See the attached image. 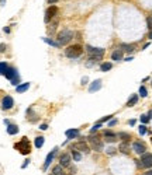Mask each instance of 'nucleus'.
<instances>
[{"label":"nucleus","mask_w":152,"mask_h":175,"mask_svg":"<svg viewBox=\"0 0 152 175\" xmlns=\"http://www.w3.org/2000/svg\"><path fill=\"white\" fill-rule=\"evenodd\" d=\"M56 1H58V0H48V3H50L51 6H52V4H55Z\"/></svg>","instance_id":"45"},{"label":"nucleus","mask_w":152,"mask_h":175,"mask_svg":"<svg viewBox=\"0 0 152 175\" xmlns=\"http://www.w3.org/2000/svg\"><path fill=\"white\" fill-rule=\"evenodd\" d=\"M42 41H44V42H47L48 45H52V46H55V48H59V46H61V45H59L58 42H55V41H52L51 38H42Z\"/></svg>","instance_id":"28"},{"label":"nucleus","mask_w":152,"mask_h":175,"mask_svg":"<svg viewBox=\"0 0 152 175\" xmlns=\"http://www.w3.org/2000/svg\"><path fill=\"white\" fill-rule=\"evenodd\" d=\"M4 3H6V0H0V6H4Z\"/></svg>","instance_id":"49"},{"label":"nucleus","mask_w":152,"mask_h":175,"mask_svg":"<svg viewBox=\"0 0 152 175\" xmlns=\"http://www.w3.org/2000/svg\"><path fill=\"white\" fill-rule=\"evenodd\" d=\"M68 168H69V172H68V175H73V174H76V172H78V168H76L75 165H69Z\"/></svg>","instance_id":"33"},{"label":"nucleus","mask_w":152,"mask_h":175,"mask_svg":"<svg viewBox=\"0 0 152 175\" xmlns=\"http://www.w3.org/2000/svg\"><path fill=\"white\" fill-rule=\"evenodd\" d=\"M65 136H66L68 140L76 139L79 136V129H68V130H65Z\"/></svg>","instance_id":"15"},{"label":"nucleus","mask_w":152,"mask_h":175,"mask_svg":"<svg viewBox=\"0 0 152 175\" xmlns=\"http://www.w3.org/2000/svg\"><path fill=\"white\" fill-rule=\"evenodd\" d=\"M70 156H72V160H75V161H80V160H82L80 151H78V150H75V148L70 150Z\"/></svg>","instance_id":"22"},{"label":"nucleus","mask_w":152,"mask_h":175,"mask_svg":"<svg viewBox=\"0 0 152 175\" xmlns=\"http://www.w3.org/2000/svg\"><path fill=\"white\" fill-rule=\"evenodd\" d=\"M44 142H45V139H44L42 136H38V137H35V140H34V146H35L37 148H41V147L44 146Z\"/></svg>","instance_id":"23"},{"label":"nucleus","mask_w":152,"mask_h":175,"mask_svg":"<svg viewBox=\"0 0 152 175\" xmlns=\"http://www.w3.org/2000/svg\"><path fill=\"white\" fill-rule=\"evenodd\" d=\"M118 150H120V153H123V154H130V150H131L130 143H121L120 147H118Z\"/></svg>","instance_id":"20"},{"label":"nucleus","mask_w":152,"mask_h":175,"mask_svg":"<svg viewBox=\"0 0 152 175\" xmlns=\"http://www.w3.org/2000/svg\"><path fill=\"white\" fill-rule=\"evenodd\" d=\"M118 137L121 139L123 143H130V140H131V136H130L128 133H124V132H121V133L118 135Z\"/></svg>","instance_id":"24"},{"label":"nucleus","mask_w":152,"mask_h":175,"mask_svg":"<svg viewBox=\"0 0 152 175\" xmlns=\"http://www.w3.org/2000/svg\"><path fill=\"white\" fill-rule=\"evenodd\" d=\"M104 140L107 143H114V142H117V135L111 130H106L104 132Z\"/></svg>","instance_id":"14"},{"label":"nucleus","mask_w":152,"mask_h":175,"mask_svg":"<svg viewBox=\"0 0 152 175\" xmlns=\"http://www.w3.org/2000/svg\"><path fill=\"white\" fill-rule=\"evenodd\" d=\"M6 49H7V45H6V44H0V52H1V53H3Z\"/></svg>","instance_id":"39"},{"label":"nucleus","mask_w":152,"mask_h":175,"mask_svg":"<svg viewBox=\"0 0 152 175\" xmlns=\"http://www.w3.org/2000/svg\"><path fill=\"white\" fill-rule=\"evenodd\" d=\"M56 151H58V147L52 148L50 153H48L47 158H45V161H44V165H42V171H47V170L50 168V165L52 164V161H54V158H55V154H56Z\"/></svg>","instance_id":"6"},{"label":"nucleus","mask_w":152,"mask_h":175,"mask_svg":"<svg viewBox=\"0 0 152 175\" xmlns=\"http://www.w3.org/2000/svg\"><path fill=\"white\" fill-rule=\"evenodd\" d=\"M142 175H152V170H148L145 174H142Z\"/></svg>","instance_id":"47"},{"label":"nucleus","mask_w":152,"mask_h":175,"mask_svg":"<svg viewBox=\"0 0 152 175\" xmlns=\"http://www.w3.org/2000/svg\"><path fill=\"white\" fill-rule=\"evenodd\" d=\"M56 13H58V7L55 6V4H52L51 7H48V10L45 11V17H44V21L48 24L51 23V20L54 18V17L56 16Z\"/></svg>","instance_id":"7"},{"label":"nucleus","mask_w":152,"mask_h":175,"mask_svg":"<svg viewBox=\"0 0 152 175\" xmlns=\"http://www.w3.org/2000/svg\"><path fill=\"white\" fill-rule=\"evenodd\" d=\"M86 83H87V77H83L82 79V84H86Z\"/></svg>","instance_id":"48"},{"label":"nucleus","mask_w":152,"mask_h":175,"mask_svg":"<svg viewBox=\"0 0 152 175\" xmlns=\"http://www.w3.org/2000/svg\"><path fill=\"white\" fill-rule=\"evenodd\" d=\"M147 25H148V30L152 31V16L147 17Z\"/></svg>","instance_id":"34"},{"label":"nucleus","mask_w":152,"mask_h":175,"mask_svg":"<svg viewBox=\"0 0 152 175\" xmlns=\"http://www.w3.org/2000/svg\"><path fill=\"white\" fill-rule=\"evenodd\" d=\"M101 88V80H94L90 86H89V93H96Z\"/></svg>","instance_id":"16"},{"label":"nucleus","mask_w":152,"mask_h":175,"mask_svg":"<svg viewBox=\"0 0 152 175\" xmlns=\"http://www.w3.org/2000/svg\"><path fill=\"white\" fill-rule=\"evenodd\" d=\"M51 175H52V174H51Z\"/></svg>","instance_id":"52"},{"label":"nucleus","mask_w":152,"mask_h":175,"mask_svg":"<svg viewBox=\"0 0 152 175\" xmlns=\"http://www.w3.org/2000/svg\"><path fill=\"white\" fill-rule=\"evenodd\" d=\"M101 125H103V123H100V122H97V123H96L94 126H93V127H92V129H90V135H94V133H96V132H97V130H99V129H100V127H101Z\"/></svg>","instance_id":"29"},{"label":"nucleus","mask_w":152,"mask_h":175,"mask_svg":"<svg viewBox=\"0 0 152 175\" xmlns=\"http://www.w3.org/2000/svg\"><path fill=\"white\" fill-rule=\"evenodd\" d=\"M133 150H134L137 154H144V153H147V146L144 144V142H141V140H137L133 143Z\"/></svg>","instance_id":"10"},{"label":"nucleus","mask_w":152,"mask_h":175,"mask_svg":"<svg viewBox=\"0 0 152 175\" xmlns=\"http://www.w3.org/2000/svg\"><path fill=\"white\" fill-rule=\"evenodd\" d=\"M14 148L18 150L21 154H24V156H27V154H30L31 153V150H30V142H28V139L24 136L23 139H21V142L20 143H16L14 144Z\"/></svg>","instance_id":"3"},{"label":"nucleus","mask_w":152,"mask_h":175,"mask_svg":"<svg viewBox=\"0 0 152 175\" xmlns=\"http://www.w3.org/2000/svg\"><path fill=\"white\" fill-rule=\"evenodd\" d=\"M72 38H73V32L70 31V30H62V31L58 34V44L62 46V45H66L69 44L70 41H72Z\"/></svg>","instance_id":"2"},{"label":"nucleus","mask_w":152,"mask_h":175,"mask_svg":"<svg viewBox=\"0 0 152 175\" xmlns=\"http://www.w3.org/2000/svg\"><path fill=\"white\" fill-rule=\"evenodd\" d=\"M3 31L6 32V34H10V27H4V28H3Z\"/></svg>","instance_id":"43"},{"label":"nucleus","mask_w":152,"mask_h":175,"mask_svg":"<svg viewBox=\"0 0 152 175\" xmlns=\"http://www.w3.org/2000/svg\"><path fill=\"white\" fill-rule=\"evenodd\" d=\"M138 130H139V135H145L148 129H147V126H145V125H141V126H139V129H138Z\"/></svg>","instance_id":"35"},{"label":"nucleus","mask_w":152,"mask_h":175,"mask_svg":"<svg viewBox=\"0 0 152 175\" xmlns=\"http://www.w3.org/2000/svg\"><path fill=\"white\" fill-rule=\"evenodd\" d=\"M30 86H31L30 83H21V84H18L16 87V91L17 93H25L30 88Z\"/></svg>","instance_id":"19"},{"label":"nucleus","mask_w":152,"mask_h":175,"mask_svg":"<svg viewBox=\"0 0 152 175\" xmlns=\"http://www.w3.org/2000/svg\"><path fill=\"white\" fill-rule=\"evenodd\" d=\"M86 52H87L89 56H103L104 55V49L103 48H94L92 45L86 46Z\"/></svg>","instance_id":"8"},{"label":"nucleus","mask_w":152,"mask_h":175,"mask_svg":"<svg viewBox=\"0 0 152 175\" xmlns=\"http://www.w3.org/2000/svg\"><path fill=\"white\" fill-rule=\"evenodd\" d=\"M82 53H83V48L79 44L70 45V46H68L65 49V55H66L68 58H70V59H76V58L82 56Z\"/></svg>","instance_id":"1"},{"label":"nucleus","mask_w":152,"mask_h":175,"mask_svg":"<svg viewBox=\"0 0 152 175\" xmlns=\"http://www.w3.org/2000/svg\"><path fill=\"white\" fill-rule=\"evenodd\" d=\"M87 142H90L92 144V148L94 150V151H101L103 150V142L100 140V136L99 135H90L89 137H87Z\"/></svg>","instance_id":"4"},{"label":"nucleus","mask_w":152,"mask_h":175,"mask_svg":"<svg viewBox=\"0 0 152 175\" xmlns=\"http://www.w3.org/2000/svg\"><path fill=\"white\" fill-rule=\"evenodd\" d=\"M13 107H14V99L10 95L3 97V99H1V108H3L4 111H7V109H11Z\"/></svg>","instance_id":"9"},{"label":"nucleus","mask_w":152,"mask_h":175,"mask_svg":"<svg viewBox=\"0 0 152 175\" xmlns=\"http://www.w3.org/2000/svg\"><path fill=\"white\" fill-rule=\"evenodd\" d=\"M128 123H130V125H131V126H134V125H135V119H131V121H130V122H128Z\"/></svg>","instance_id":"46"},{"label":"nucleus","mask_w":152,"mask_h":175,"mask_svg":"<svg viewBox=\"0 0 152 175\" xmlns=\"http://www.w3.org/2000/svg\"><path fill=\"white\" fill-rule=\"evenodd\" d=\"M141 164H142V168H147V170H152V154L151 153H144L141 156Z\"/></svg>","instance_id":"5"},{"label":"nucleus","mask_w":152,"mask_h":175,"mask_svg":"<svg viewBox=\"0 0 152 175\" xmlns=\"http://www.w3.org/2000/svg\"><path fill=\"white\" fill-rule=\"evenodd\" d=\"M141 122L145 125V123H148L149 122V119H148V116L147 115H141Z\"/></svg>","instance_id":"36"},{"label":"nucleus","mask_w":152,"mask_h":175,"mask_svg":"<svg viewBox=\"0 0 152 175\" xmlns=\"http://www.w3.org/2000/svg\"><path fill=\"white\" fill-rule=\"evenodd\" d=\"M70 162H72V156H70V153H64V154H61V157H59V165H61V167L68 168V167L70 165Z\"/></svg>","instance_id":"11"},{"label":"nucleus","mask_w":152,"mask_h":175,"mask_svg":"<svg viewBox=\"0 0 152 175\" xmlns=\"http://www.w3.org/2000/svg\"><path fill=\"white\" fill-rule=\"evenodd\" d=\"M148 95V91H147V88H145V86H141L139 87V97H145Z\"/></svg>","instance_id":"31"},{"label":"nucleus","mask_w":152,"mask_h":175,"mask_svg":"<svg viewBox=\"0 0 152 175\" xmlns=\"http://www.w3.org/2000/svg\"><path fill=\"white\" fill-rule=\"evenodd\" d=\"M148 38H149V39H152V31H149V34H148Z\"/></svg>","instance_id":"50"},{"label":"nucleus","mask_w":152,"mask_h":175,"mask_svg":"<svg viewBox=\"0 0 152 175\" xmlns=\"http://www.w3.org/2000/svg\"><path fill=\"white\" fill-rule=\"evenodd\" d=\"M111 59L116 60V62H117V60H121V59H123V52H121V50H114V52L111 53Z\"/></svg>","instance_id":"25"},{"label":"nucleus","mask_w":152,"mask_h":175,"mask_svg":"<svg viewBox=\"0 0 152 175\" xmlns=\"http://www.w3.org/2000/svg\"><path fill=\"white\" fill-rule=\"evenodd\" d=\"M147 116H148V119L151 121V119H152V109H151L149 112H148V115H147Z\"/></svg>","instance_id":"44"},{"label":"nucleus","mask_w":152,"mask_h":175,"mask_svg":"<svg viewBox=\"0 0 152 175\" xmlns=\"http://www.w3.org/2000/svg\"><path fill=\"white\" fill-rule=\"evenodd\" d=\"M117 123H118V121H117V119H113V121H108V126H110V127H111V126H116Z\"/></svg>","instance_id":"38"},{"label":"nucleus","mask_w":152,"mask_h":175,"mask_svg":"<svg viewBox=\"0 0 152 175\" xmlns=\"http://www.w3.org/2000/svg\"><path fill=\"white\" fill-rule=\"evenodd\" d=\"M111 67H113V63H110V62H104L100 64L101 72H108V70H111Z\"/></svg>","instance_id":"27"},{"label":"nucleus","mask_w":152,"mask_h":175,"mask_svg":"<svg viewBox=\"0 0 152 175\" xmlns=\"http://www.w3.org/2000/svg\"><path fill=\"white\" fill-rule=\"evenodd\" d=\"M108 119H113V116H111V115H108V116H103V118L100 119V123H103V122H107Z\"/></svg>","instance_id":"37"},{"label":"nucleus","mask_w":152,"mask_h":175,"mask_svg":"<svg viewBox=\"0 0 152 175\" xmlns=\"http://www.w3.org/2000/svg\"><path fill=\"white\" fill-rule=\"evenodd\" d=\"M20 74H18V72H17V69L16 67H9L7 70H6V73H4V77L6 79H9L10 81L11 80H14L16 77H18Z\"/></svg>","instance_id":"13"},{"label":"nucleus","mask_w":152,"mask_h":175,"mask_svg":"<svg viewBox=\"0 0 152 175\" xmlns=\"http://www.w3.org/2000/svg\"><path fill=\"white\" fill-rule=\"evenodd\" d=\"M7 69H9L7 63H4V62H0V74H4Z\"/></svg>","instance_id":"32"},{"label":"nucleus","mask_w":152,"mask_h":175,"mask_svg":"<svg viewBox=\"0 0 152 175\" xmlns=\"http://www.w3.org/2000/svg\"><path fill=\"white\" fill-rule=\"evenodd\" d=\"M28 164H30V160H25V161H24V164L21 165V168H25V167H27Z\"/></svg>","instance_id":"40"},{"label":"nucleus","mask_w":152,"mask_h":175,"mask_svg":"<svg viewBox=\"0 0 152 175\" xmlns=\"http://www.w3.org/2000/svg\"><path fill=\"white\" fill-rule=\"evenodd\" d=\"M47 127H48V125H47V123H42V125H40V129H41V130H45Z\"/></svg>","instance_id":"42"},{"label":"nucleus","mask_w":152,"mask_h":175,"mask_svg":"<svg viewBox=\"0 0 152 175\" xmlns=\"http://www.w3.org/2000/svg\"><path fill=\"white\" fill-rule=\"evenodd\" d=\"M72 148L80 151V153H90V146L86 143V142H78L72 146Z\"/></svg>","instance_id":"12"},{"label":"nucleus","mask_w":152,"mask_h":175,"mask_svg":"<svg viewBox=\"0 0 152 175\" xmlns=\"http://www.w3.org/2000/svg\"><path fill=\"white\" fill-rule=\"evenodd\" d=\"M7 133L10 135V136H13V135H17L18 133V126L14 125V123H10V125H7Z\"/></svg>","instance_id":"21"},{"label":"nucleus","mask_w":152,"mask_h":175,"mask_svg":"<svg viewBox=\"0 0 152 175\" xmlns=\"http://www.w3.org/2000/svg\"><path fill=\"white\" fill-rule=\"evenodd\" d=\"M52 175H68V172L64 170V167L55 165V167L52 168Z\"/></svg>","instance_id":"18"},{"label":"nucleus","mask_w":152,"mask_h":175,"mask_svg":"<svg viewBox=\"0 0 152 175\" xmlns=\"http://www.w3.org/2000/svg\"><path fill=\"white\" fill-rule=\"evenodd\" d=\"M151 142H152V137H151Z\"/></svg>","instance_id":"51"},{"label":"nucleus","mask_w":152,"mask_h":175,"mask_svg":"<svg viewBox=\"0 0 152 175\" xmlns=\"http://www.w3.org/2000/svg\"><path fill=\"white\" fill-rule=\"evenodd\" d=\"M116 151H117V148L111 146V147H108V148L106 150V154H107V156H114V154H116Z\"/></svg>","instance_id":"30"},{"label":"nucleus","mask_w":152,"mask_h":175,"mask_svg":"<svg viewBox=\"0 0 152 175\" xmlns=\"http://www.w3.org/2000/svg\"><path fill=\"white\" fill-rule=\"evenodd\" d=\"M120 48H121V52L124 53V52H127V53H133L135 49V45H128V44H121L120 45Z\"/></svg>","instance_id":"17"},{"label":"nucleus","mask_w":152,"mask_h":175,"mask_svg":"<svg viewBox=\"0 0 152 175\" xmlns=\"http://www.w3.org/2000/svg\"><path fill=\"white\" fill-rule=\"evenodd\" d=\"M137 102H138V95H137V94H133L131 98L127 101V107H134Z\"/></svg>","instance_id":"26"},{"label":"nucleus","mask_w":152,"mask_h":175,"mask_svg":"<svg viewBox=\"0 0 152 175\" xmlns=\"http://www.w3.org/2000/svg\"><path fill=\"white\" fill-rule=\"evenodd\" d=\"M135 164H137V167H138V168H142V164H141V161H139V160H135Z\"/></svg>","instance_id":"41"}]
</instances>
